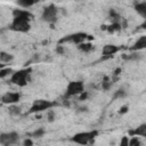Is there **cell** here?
<instances>
[{
  "label": "cell",
  "instance_id": "6da1fadb",
  "mask_svg": "<svg viewBox=\"0 0 146 146\" xmlns=\"http://www.w3.org/2000/svg\"><path fill=\"white\" fill-rule=\"evenodd\" d=\"M33 15L24 8L13 10V21L9 25V29L14 32L27 33L31 29V21Z\"/></svg>",
  "mask_w": 146,
  "mask_h": 146
},
{
  "label": "cell",
  "instance_id": "7a4b0ae2",
  "mask_svg": "<svg viewBox=\"0 0 146 146\" xmlns=\"http://www.w3.org/2000/svg\"><path fill=\"white\" fill-rule=\"evenodd\" d=\"M32 68L31 67H24L21 68L18 71H14V73L10 75V82L17 87H25L27 86L29 81H30V75H31Z\"/></svg>",
  "mask_w": 146,
  "mask_h": 146
},
{
  "label": "cell",
  "instance_id": "3957f363",
  "mask_svg": "<svg viewBox=\"0 0 146 146\" xmlns=\"http://www.w3.org/2000/svg\"><path fill=\"white\" fill-rule=\"evenodd\" d=\"M99 135L98 130H90V131H82L73 135L71 137V141L79 145H88L94 141V139Z\"/></svg>",
  "mask_w": 146,
  "mask_h": 146
},
{
  "label": "cell",
  "instance_id": "277c9868",
  "mask_svg": "<svg viewBox=\"0 0 146 146\" xmlns=\"http://www.w3.org/2000/svg\"><path fill=\"white\" fill-rule=\"evenodd\" d=\"M90 36L89 34H87L86 32H74L71 34H67L63 38H60L58 40V44H64V43H74V44H79L81 42H84L87 40H89Z\"/></svg>",
  "mask_w": 146,
  "mask_h": 146
},
{
  "label": "cell",
  "instance_id": "5b68a950",
  "mask_svg": "<svg viewBox=\"0 0 146 146\" xmlns=\"http://www.w3.org/2000/svg\"><path fill=\"white\" fill-rule=\"evenodd\" d=\"M58 104L56 102H51V100H47V99H36L32 103L29 113L30 114H35V113H40L43 111H48L55 106H57Z\"/></svg>",
  "mask_w": 146,
  "mask_h": 146
},
{
  "label": "cell",
  "instance_id": "8992f818",
  "mask_svg": "<svg viewBox=\"0 0 146 146\" xmlns=\"http://www.w3.org/2000/svg\"><path fill=\"white\" fill-rule=\"evenodd\" d=\"M58 18V8L54 3H49L46 6L41 13V19L48 24H54Z\"/></svg>",
  "mask_w": 146,
  "mask_h": 146
},
{
  "label": "cell",
  "instance_id": "52a82bcc",
  "mask_svg": "<svg viewBox=\"0 0 146 146\" xmlns=\"http://www.w3.org/2000/svg\"><path fill=\"white\" fill-rule=\"evenodd\" d=\"M84 91V83L80 80L76 81H71L68 82L66 90H65V97H73V96H79Z\"/></svg>",
  "mask_w": 146,
  "mask_h": 146
},
{
  "label": "cell",
  "instance_id": "ba28073f",
  "mask_svg": "<svg viewBox=\"0 0 146 146\" xmlns=\"http://www.w3.org/2000/svg\"><path fill=\"white\" fill-rule=\"evenodd\" d=\"M19 143V133L16 131L1 132L0 133V145L1 146H10L17 145Z\"/></svg>",
  "mask_w": 146,
  "mask_h": 146
},
{
  "label": "cell",
  "instance_id": "9c48e42d",
  "mask_svg": "<svg viewBox=\"0 0 146 146\" xmlns=\"http://www.w3.org/2000/svg\"><path fill=\"white\" fill-rule=\"evenodd\" d=\"M22 95L18 91H7L1 96V103L3 105H14L19 103Z\"/></svg>",
  "mask_w": 146,
  "mask_h": 146
},
{
  "label": "cell",
  "instance_id": "30bf717a",
  "mask_svg": "<svg viewBox=\"0 0 146 146\" xmlns=\"http://www.w3.org/2000/svg\"><path fill=\"white\" fill-rule=\"evenodd\" d=\"M120 51V47L113 43H107L103 47L102 49V60L105 59H110L112 57H114L115 54H117Z\"/></svg>",
  "mask_w": 146,
  "mask_h": 146
},
{
  "label": "cell",
  "instance_id": "8fae6325",
  "mask_svg": "<svg viewBox=\"0 0 146 146\" xmlns=\"http://www.w3.org/2000/svg\"><path fill=\"white\" fill-rule=\"evenodd\" d=\"M128 135L129 136H137L139 138H145L146 139V123H140L136 128L129 130Z\"/></svg>",
  "mask_w": 146,
  "mask_h": 146
},
{
  "label": "cell",
  "instance_id": "7c38bea8",
  "mask_svg": "<svg viewBox=\"0 0 146 146\" xmlns=\"http://www.w3.org/2000/svg\"><path fill=\"white\" fill-rule=\"evenodd\" d=\"M129 49L131 51H141V50H145L146 49V35L139 36Z\"/></svg>",
  "mask_w": 146,
  "mask_h": 146
},
{
  "label": "cell",
  "instance_id": "4fadbf2b",
  "mask_svg": "<svg viewBox=\"0 0 146 146\" xmlns=\"http://www.w3.org/2000/svg\"><path fill=\"white\" fill-rule=\"evenodd\" d=\"M143 58V55L140 54V51H131L129 54H123L122 55V59L125 62H137Z\"/></svg>",
  "mask_w": 146,
  "mask_h": 146
},
{
  "label": "cell",
  "instance_id": "5bb4252c",
  "mask_svg": "<svg viewBox=\"0 0 146 146\" xmlns=\"http://www.w3.org/2000/svg\"><path fill=\"white\" fill-rule=\"evenodd\" d=\"M133 8H135L136 13L143 19H146V1H138V2H136Z\"/></svg>",
  "mask_w": 146,
  "mask_h": 146
},
{
  "label": "cell",
  "instance_id": "9a60e30c",
  "mask_svg": "<svg viewBox=\"0 0 146 146\" xmlns=\"http://www.w3.org/2000/svg\"><path fill=\"white\" fill-rule=\"evenodd\" d=\"M76 47H78V49H79L80 51H82V52H90V51H92V50L95 49V46H94L91 42H89L88 40L84 41V42L79 43Z\"/></svg>",
  "mask_w": 146,
  "mask_h": 146
},
{
  "label": "cell",
  "instance_id": "2e32d148",
  "mask_svg": "<svg viewBox=\"0 0 146 146\" xmlns=\"http://www.w3.org/2000/svg\"><path fill=\"white\" fill-rule=\"evenodd\" d=\"M14 60V55H11V54H9V52H7V51H0V63L2 64V65H5V64H9V63H11Z\"/></svg>",
  "mask_w": 146,
  "mask_h": 146
},
{
  "label": "cell",
  "instance_id": "e0dca14e",
  "mask_svg": "<svg viewBox=\"0 0 146 146\" xmlns=\"http://www.w3.org/2000/svg\"><path fill=\"white\" fill-rule=\"evenodd\" d=\"M121 29H123L121 22H112V23L106 27V30H107L108 33H115V32H119Z\"/></svg>",
  "mask_w": 146,
  "mask_h": 146
},
{
  "label": "cell",
  "instance_id": "ac0fdd59",
  "mask_svg": "<svg viewBox=\"0 0 146 146\" xmlns=\"http://www.w3.org/2000/svg\"><path fill=\"white\" fill-rule=\"evenodd\" d=\"M127 95H128V92H127V90H125L124 88H119L117 90L114 91V94H113V96H112V99H113V100L122 99V98H125Z\"/></svg>",
  "mask_w": 146,
  "mask_h": 146
},
{
  "label": "cell",
  "instance_id": "d6986e66",
  "mask_svg": "<svg viewBox=\"0 0 146 146\" xmlns=\"http://www.w3.org/2000/svg\"><path fill=\"white\" fill-rule=\"evenodd\" d=\"M16 3L18 5L19 8L27 9V8H31L33 5H35L36 1L35 0H16Z\"/></svg>",
  "mask_w": 146,
  "mask_h": 146
},
{
  "label": "cell",
  "instance_id": "ffe728a7",
  "mask_svg": "<svg viewBox=\"0 0 146 146\" xmlns=\"http://www.w3.org/2000/svg\"><path fill=\"white\" fill-rule=\"evenodd\" d=\"M108 17L111 18L112 22H121V16H120V14H119L116 10H114V9H110V11H108Z\"/></svg>",
  "mask_w": 146,
  "mask_h": 146
},
{
  "label": "cell",
  "instance_id": "44dd1931",
  "mask_svg": "<svg viewBox=\"0 0 146 146\" xmlns=\"http://www.w3.org/2000/svg\"><path fill=\"white\" fill-rule=\"evenodd\" d=\"M112 84H113V81H112V80H110L108 78H104V80L102 81L100 87H102V89H103L104 91H108V90L112 88Z\"/></svg>",
  "mask_w": 146,
  "mask_h": 146
},
{
  "label": "cell",
  "instance_id": "7402d4cb",
  "mask_svg": "<svg viewBox=\"0 0 146 146\" xmlns=\"http://www.w3.org/2000/svg\"><path fill=\"white\" fill-rule=\"evenodd\" d=\"M8 112H9V114L17 116V115L21 114L22 111H21V107H19L17 104H14V105H9V107H8Z\"/></svg>",
  "mask_w": 146,
  "mask_h": 146
},
{
  "label": "cell",
  "instance_id": "603a6c76",
  "mask_svg": "<svg viewBox=\"0 0 146 146\" xmlns=\"http://www.w3.org/2000/svg\"><path fill=\"white\" fill-rule=\"evenodd\" d=\"M13 73H14V71H13L11 68L1 66V70H0V78H1V79H5L6 76H9V75H11Z\"/></svg>",
  "mask_w": 146,
  "mask_h": 146
},
{
  "label": "cell",
  "instance_id": "cb8c5ba5",
  "mask_svg": "<svg viewBox=\"0 0 146 146\" xmlns=\"http://www.w3.org/2000/svg\"><path fill=\"white\" fill-rule=\"evenodd\" d=\"M44 133H46V130H44L43 128H38V129L34 130L33 132L29 133V136H30V137H34V138H40V137H42Z\"/></svg>",
  "mask_w": 146,
  "mask_h": 146
},
{
  "label": "cell",
  "instance_id": "d4e9b609",
  "mask_svg": "<svg viewBox=\"0 0 146 146\" xmlns=\"http://www.w3.org/2000/svg\"><path fill=\"white\" fill-rule=\"evenodd\" d=\"M141 143L139 140V137L137 136H130V139H129V146H139Z\"/></svg>",
  "mask_w": 146,
  "mask_h": 146
},
{
  "label": "cell",
  "instance_id": "484cf974",
  "mask_svg": "<svg viewBox=\"0 0 146 146\" xmlns=\"http://www.w3.org/2000/svg\"><path fill=\"white\" fill-rule=\"evenodd\" d=\"M55 117H56V114H55V111L54 110H48L47 111V119H48V122H54L55 121Z\"/></svg>",
  "mask_w": 146,
  "mask_h": 146
},
{
  "label": "cell",
  "instance_id": "4316f807",
  "mask_svg": "<svg viewBox=\"0 0 146 146\" xmlns=\"http://www.w3.org/2000/svg\"><path fill=\"white\" fill-rule=\"evenodd\" d=\"M56 52H57L58 55H64V54H65V48H64V46H63V44H58V46L56 47Z\"/></svg>",
  "mask_w": 146,
  "mask_h": 146
},
{
  "label": "cell",
  "instance_id": "83f0119b",
  "mask_svg": "<svg viewBox=\"0 0 146 146\" xmlns=\"http://www.w3.org/2000/svg\"><path fill=\"white\" fill-rule=\"evenodd\" d=\"M24 146H32L33 145V140L31 139V137H26L24 140H23V143H22Z\"/></svg>",
  "mask_w": 146,
  "mask_h": 146
},
{
  "label": "cell",
  "instance_id": "f1b7e54d",
  "mask_svg": "<svg viewBox=\"0 0 146 146\" xmlns=\"http://www.w3.org/2000/svg\"><path fill=\"white\" fill-rule=\"evenodd\" d=\"M88 97H89V92L84 90L82 94H80V95H79V100H81V102H82V100H86Z\"/></svg>",
  "mask_w": 146,
  "mask_h": 146
},
{
  "label": "cell",
  "instance_id": "f546056e",
  "mask_svg": "<svg viewBox=\"0 0 146 146\" xmlns=\"http://www.w3.org/2000/svg\"><path fill=\"white\" fill-rule=\"evenodd\" d=\"M128 110H129V106H128V105H123V106L119 110V114H125V113L128 112Z\"/></svg>",
  "mask_w": 146,
  "mask_h": 146
},
{
  "label": "cell",
  "instance_id": "4dcf8cb0",
  "mask_svg": "<svg viewBox=\"0 0 146 146\" xmlns=\"http://www.w3.org/2000/svg\"><path fill=\"white\" fill-rule=\"evenodd\" d=\"M120 145H121V146H128V145H129V139H128V137H123L122 140L120 141Z\"/></svg>",
  "mask_w": 146,
  "mask_h": 146
},
{
  "label": "cell",
  "instance_id": "1f68e13d",
  "mask_svg": "<svg viewBox=\"0 0 146 146\" xmlns=\"http://www.w3.org/2000/svg\"><path fill=\"white\" fill-rule=\"evenodd\" d=\"M78 113H84V112H88V107L87 106H80L78 107Z\"/></svg>",
  "mask_w": 146,
  "mask_h": 146
},
{
  "label": "cell",
  "instance_id": "d6a6232c",
  "mask_svg": "<svg viewBox=\"0 0 146 146\" xmlns=\"http://www.w3.org/2000/svg\"><path fill=\"white\" fill-rule=\"evenodd\" d=\"M139 27H140L141 30H145V31H146V19H144V21H143V23L139 25Z\"/></svg>",
  "mask_w": 146,
  "mask_h": 146
}]
</instances>
